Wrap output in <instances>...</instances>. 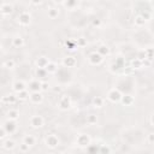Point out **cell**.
<instances>
[{
	"mask_svg": "<svg viewBox=\"0 0 154 154\" xmlns=\"http://www.w3.org/2000/svg\"><path fill=\"white\" fill-rule=\"evenodd\" d=\"M17 22L19 23V26H22V27H28L29 24H30V22H31L30 13L27 12V11L21 12L19 16H18V18H17Z\"/></svg>",
	"mask_w": 154,
	"mask_h": 154,
	"instance_id": "obj_1",
	"label": "cell"
},
{
	"mask_svg": "<svg viewBox=\"0 0 154 154\" xmlns=\"http://www.w3.org/2000/svg\"><path fill=\"white\" fill-rule=\"evenodd\" d=\"M29 123H30V126H31V128L39 129V128L44 126L45 120H44V118H42L41 116H31V117H30V120H29Z\"/></svg>",
	"mask_w": 154,
	"mask_h": 154,
	"instance_id": "obj_2",
	"label": "cell"
},
{
	"mask_svg": "<svg viewBox=\"0 0 154 154\" xmlns=\"http://www.w3.org/2000/svg\"><path fill=\"white\" fill-rule=\"evenodd\" d=\"M122 93L118 90V89H116V88H113V89H111V90L108 92V94H107V98H108V100L110 101H112V102H118V101H120L122 100Z\"/></svg>",
	"mask_w": 154,
	"mask_h": 154,
	"instance_id": "obj_3",
	"label": "cell"
},
{
	"mask_svg": "<svg viewBox=\"0 0 154 154\" xmlns=\"http://www.w3.org/2000/svg\"><path fill=\"white\" fill-rule=\"evenodd\" d=\"M58 106H59V108L63 110V111H66L68 108H70V106H71L70 96L63 95L61 98H60V100H59V102H58Z\"/></svg>",
	"mask_w": 154,
	"mask_h": 154,
	"instance_id": "obj_4",
	"label": "cell"
},
{
	"mask_svg": "<svg viewBox=\"0 0 154 154\" xmlns=\"http://www.w3.org/2000/svg\"><path fill=\"white\" fill-rule=\"evenodd\" d=\"M46 144L48 146V147H51V148L57 147V146L59 144V139H58V136H55V135H53V134L48 135V136L46 137Z\"/></svg>",
	"mask_w": 154,
	"mask_h": 154,
	"instance_id": "obj_5",
	"label": "cell"
},
{
	"mask_svg": "<svg viewBox=\"0 0 154 154\" xmlns=\"http://www.w3.org/2000/svg\"><path fill=\"white\" fill-rule=\"evenodd\" d=\"M102 55L98 52H94V53H92L90 55H89V58H88V60H89V63L92 64V65H99V64L102 61Z\"/></svg>",
	"mask_w": 154,
	"mask_h": 154,
	"instance_id": "obj_6",
	"label": "cell"
},
{
	"mask_svg": "<svg viewBox=\"0 0 154 154\" xmlns=\"http://www.w3.org/2000/svg\"><path fill=\"white\" fill-rule=\"evenodd\" d=\"M29 99H30V101L33 102L34 105H39V104H41L42 102V100H44V95L40 93V92H33L30 94V96H29Z\"/></svg>",
	"mask_w": 154,
	"mask_h": 154,
	"instance_id": "obj_7",
	"label": "cell"
},
{
	"mask_svg": "<svg viewBox=\"0 0 154 154\" xmlns=\"http://www.w3.org/2000/svg\"><path fill=\"white\" fill-rule=\"evenodd\" d=\"M3 126L6 129V131L9 133V135L13 134L16 131V129H17V125H16V120H11V119H7V122H6V123H4Z\"/></svg>",
	"mask_w": 154,
	"mask_h": 154,
	"instance_id": "obj_8",
	"label": "cell"
},
{
	"mask_svg": "<svg viewBox=\"0 0 154 154\" xmlns=\"http://www.w3.org/2000/svg\"><path fill=\"white\" fill-rule=\"evenodd\" d=\"M0 12H1L3 17H7L10 16L12 12H13V6L11 4H7V3H4L1 5V9H0Z\"/></svg>",
	"mask_w": 154,
	"mask_h": 154,
	"instance_id": "obj_9",
	"label": "cell"
},
{
	"mask_svg": "<svg viewBox=\"0 0 154 154\" xmlns=\"http://www.w3.org/2000/svg\"><path fill=\"white\" fill-rule=\"evenodd\" d=\"M77 144L81 146V147H86V146H89V144H90V139H89V136L86 135V134H81L77 137Z\"/></svg>",
	"mask_w": 154,
	"mask_h": 154,
	"instance_id": "obj_10",
	"label": "cell"
},
{
	"mask_svg": "<svg viewBox=\"0 0 154 154\" xmlns=\"http://www.w3.org/2000/svg\"><path fill=\"white\" fill-rule=\"evenodd\" d=\"M18 100V98L16 95H13V94H10V95H6V96H3V99H1V102L5 105V104H7V105H13V104H16V101Z\"/></svg>",
	"mask_w": 154,
	"mask_h": 154,
	"instance_id": "obj_11",
	"label": "cell"
},
{
	"mask_svg": "<svg viewBox=\"0 0 154 154\" xmlns=\"http://www.w3.org/2000/svg\"><path fill=\"white\" fill-rule=\"evenodd\" d=\"M12 89H13V92L18 93V92L24 90V89H27V87H26V83H24L23 81H15L13 84H12Z\"/></svg>",
	"mask_w": 154,
	"mask_h": 154,
	"instance_id": "obj_12",
	"label": "cell"
},
{
	"mask_svg": "<svg viewBox=\"0 0 154 154\" xmlns=\"http://www.w3.org/2000/svg\"><path fill=\"white\" fill-rule=\"evenodd\" d=\"M41 83H42V82H40L39 79L31 81L30 84H29L30 92H31V93H33V92H40V90H41Z\"/></svg>",
	"mask_w": 154,
	"mask_h": 154,
	"instance_id": "obj_13",
	"label": "cell"
},
{
	"mask_svg": "<svg viewBox=\"0 0 154 154\" xmlns=\"http://www.w3.org/2000/svg\"><path fill=\"white\" fill-rule=\"evenodd\" d=\"M63 65L66 66V68H72L76 65V59L74 57H65V58L63 59Z\"/></svg>",
	"mask_w": 154,
	"mask_h": 154,
	"instance_id": "obj_14",
	"label": "cell"
},
{
	"mask_svg": "<svg viewBox=\"0 0 154 154\" xmlns=\"http://www.w3.org/2000/svg\"><path fill=\"white\" fill-rule=\"evenodd\" d=\"M48 63H50V60H48L47 57H39V58L36 59V66L37 68H46L48 65Z\"/></svg>",
	"mask_w": 154,
	"mask_h": 154,
	"instance_id": "obj_15",
	"label": "cell"
},
{
	"mask_svg": "<svg viewBox=\"0 0 154 154\" xmlns=\"http://www.w3.org/2000/svg\"><path fill=\"white\" fill-rule=\"evenodd\" d=\"M12 46L16 47V48L23 47V46H24V39H23L22 36H19V35L15 36V37L12 39Z\"/></svg>",
	"mask_w": 154,
	"mask_h": 154,
	"instance_id": "obj_16",
	"label": "cell"
},
{
	"mask_svg": "<svg viewBox=\"0 0 154 154\" xmlns=\"http://www.w3.org/2000/svg\"><path fill=\"white\" fill-rule=\"evenodd\" d=\"M120 101H122V104H123L124 106H131L135 100H134V98L131 95H123Z\"/></svg>",
	"mask_w": 154,
	"mask_h": 154,
	"instance_id": "obj_17",
	"label": "cell"
},
{
	"mask_svg": "<svg viewBox=\"0 0 154 154\" xmlns=\"http://www.w3.org/2000/svg\"><path fill=\"white\" fill-rule=\"evenodd\" d=\"M19 118V112L17 110H10L9 112H7V119H11V120H17Z\"/></svg>",
	"mask_w": 154,
	"mask_h": 154,
	"instance_id": "obj_18",
	"label": "cell"
},
{
	"mask_svg": "<svg viewBox=\"0 0 154 154\" xmlns=\"http://www.w3.org/2000/svg\"><path fill=\"white\" fill-rule=\"evenodd\" d=\"M45 69L47 70V72H48V74H54V72H57V71H58V65H57L55 63H52V61H50V63H48V65H47Z\"/></svg>",
	"mask_w": 154,
	"mask_h": 154,
	"instance_id": "obj_19",
	"label": "cell"
},
{
	"mask_svg": "<svg viewBox=\"0 0 154 154\" xmlns=\"http://www.w3.org/2000/svg\"><path fill=\"white\" fill-rule=\"evenodd\" d=\"M58 16H59V10L57 9V7H51V9H48V17L51 19H55Z\"/></svg>",
	"mask_w": 154,
	"mask_h": 154,
	"instance_id": "obj_20",
	"label": "cell"
},
{
	"mask_svg": "<svg viewBox=\"0 0 154 154\" xmlns=\"http://www.w3.org/2000/svg\"><path fill=\"white\" fill-rule=\"evenodd\" d=\"M23 142L27 143V144H29L30 147H31V146L35 144V137H34L33 135H26V136L23 137Z\"/></svg>",
	"mask_w": 154,
	"mask_h": 154,
	"instance_id": "obj_21",
	"label": "cell"
},
{
	"mask_svg": "<svg viewBox=\"0 0 154 154\" xmlns=\"http://www.w3.org/2000/svg\"><path fill=\"white\" fill-rule=\"evenodd\" d=\"M93 106L98 107V108L104 106V99L101 98V96H95V98L93 99Z\"/></svg>",
	"mask_w": 154,
	"mask_h": 154,
	"instance_id": "obj_22",
	"label": "cell"
},
{
	"mask_svg": "<svg viewBox=\"0 0 154 154\" xmlns=\"http://www.w3.org/2000/svg\"><path fill=\"white\" fill-rule=\"evenodd\" d=\"M15 66H16V63L13 59H7L3 63V68H5V69L10 70V69H15Z\"/></svg>",
	"mask_w": 154,
	"mask_h": 154,
	"instance_id": "obj_23",
	"label": "cell"
},
{
	"mask_svg": "<svg viewBox=\"0 0 154 154\" xmlns=\"http://www.w3.org/2000/svg\"><path fill=\"white\" fill-rule=\"evenodd\" d=\"M146 23V19L142 17V15H139L135 17V26L136 27H143Z\"/></svg>",
	"mask_w": 154,
	"mask_h": 154,
	"instance_id": "obj_24",
	"label": "cell"
},
{
	"mask_svg": "<svg viewBox=\"0 0 154 154\" xmlns=\"http://www.w3.org/2000/svg\"><path fill=\"white\" fill-rule=\"evenodd\" d=\"M29 96H30V94L28 93L27 89H24V90L17 93V98H18V100H27V99L29 98Z\"/></svg>",
	"mask_w": 154,
	"mask_h": 154,
	"instance_id": "obj_25",
	"label": "cell"
},
{
	"mask_svg": "<svg viewBox=\"0 0 154 154\" xmlns=\"http://www.w3.org/2000/svg\"><path fill=\"white\" fill-rule=\"evenodd\" d=\"M98 123V117H96L95 115H89L87 117V124L88 125H94Z\"/></svg>",
	"mask_w": 154,
	"mask_h": 154,
	"instance_id": "obj_26",
	"label": "cell"
},
{
	"mask_svg": "<svg viewBox=\"0 0 154 154\" xmlns=\"http://www.w3.org/2000/svg\"><path fill=\"white\" fill-rule=\"evenodd\" d=\"M131 68H134V69H141V68H143V63H142V60L139 59V58L134 59V60L131 61Z\"/></svg>",
	"mask_w": 154,
	"mask_h": 154,
	"instance_id": "obj_27",
	"label": "cell"
},
{
	"mask_svg": "<svg viewBox=\"0 0 154 154\" xmlns=\"http://www.w3.org/2000/svg\"><path fill=\"white\" fill-rule=\"evenodd\" d=\"M3 148L6 149V151H10V149H13L15 148V142L12 140H6L3 144Z\"/></svg>",
	"mask_w": 154,
	"mask_h": 154,
	"instance_id": "obj_28",
	"label": "cell"
},
{
	"mask_svg": "<svg viewBox=\"0 0 154 154\" xmlns=\"http://www.w3.org/2000/svg\"><path fill=\"white\" fill-rule=\"evenodd\" d=\"M98 52H99L102 57L108 55V54H110V48H108L107 46H100V47L98 48Z\"/></svg>",
	"mask_w": 154,
	"mask_h": 154,
	"instance_id": "obj_29",
	"label": "cell"
},
{
	"mask_svg": "<svg viewBox=\"0 0 154 154\" xmlns=\"http://www.w3.org/2000/svg\"><path fill=\"white\" fill-rule=\"evenodd\" d=\"M66 47L69 48V50L74 51L75 48H77V41H75V40H66Z\"/></svg>",
	"mask_w": 154,
	"mask_h": 154,
	"instance_id": "obj_30",
	"label": "cell"
},
{
	"mask_svg": "<svg viewBox=\"0 0 154 154\" xmlns=\"http://www.w3.org/2000/svg\"><path fill=\"white\" fill-rule=\"evenodd\" d=\"M77 3L78 0H65V6L68 7V9H75V7L77 6Z\"/></svg>",
	"mask_w": 154,
	"mask_h": 154,
	"instance_id": "obj_31",
	"label": "cell"
},
{
	"mask_svg": "<svg viewBox=\"0 0 154 154\" xmlns=\"http://www.w3.org/2000/svg\"><path fill=\"white\" fill-rule=\"evenodd\" d=\"M48 75V72L45 68H37L36 69V76L37 77H46Z\"/></svg>",
	"mask_w": 154,
	"mask_h": 154,
	"instance_id": "obj_32",
	"label": "cell"
},
{
	"mask_svg": "<svg viewBox=\"0 0 154 154\" xmlns=\"http://www.w3.org/2000/svg\"><path fill=\"white\" fill-rule=\"evenodd\" d=\"M144 53H146V58H148V59H153V57H154V48L153 47H149V48H146L144 50Z\"/></svg>",
	"mask_w": 154,
	"mask_h": 154,
	"instance_id": "obj_33",
	"label": "cell"
},
{
	"mask_svg": "<svg viewBox=\"0 0 154 154\" xmlns=\"http://www.w3.org/2000/svg\"><path fill=\"white\" fill-rule=\"evenodd\" d=\"M29 148H30V146L29 144H27V143H22V144H19V152H22V153H26V152H29Z\"/></svg>",
	"mask_w": 154,
	"mask_h": 154,
	"instance_id": "obj_34",
	"label": "cell"
},
{
	"mask_svg": "<svg viewBox=\"0 0 154 154\" xmlns=\"http://www.w3.org/2000/svg\"><path fill=\"white\" fill-rule=\"evenodd\" d=\"M77 46H78V47H84V46H87L86 39H84V37H79V39L77 40Z\"/></svg>",
	"mask_w": 154,
	"mask_h": 154,
	"instance_id": "obj_35",
	"label": "cell"
},
{
	"mask_svg": "<svg viewBox=\"0 0 154 154\" xmlns=\"http://www.w3.org/2000/svg\"><path fill=\"white\" fill-rule=\"evenodd\" d=\"M7 134H9V133L6 131V129H5L4 126H1V129H0V139H1V140H3V139H5Z\"/></svg>",
	"mask_w": 154,
	"mask_h": 154,
	"instance_id": "obj_36",
	"label": "cell"
},
{
	"mask_svg": "<svg viewBox=\"0 0 154 154\" xmlns=\"http://www.w3.org/2000/svg\"><path fill=\"white\" fill-rule=\"evenodd\" d=\"M48 88H50V84H48L47 82H42L41 83V90L46 92V90H48Z\"/></svg>",
	"mask_w": 154,
	"mask_h": 154,
	"instance_id": "obj_37",
	"label": "cell"
},
{
	"mask_svg": "<svg viewBox=\"0 0 154 154\" xmlns=\"http://www.w3.org/2000/svg\"><path fill=\"white\" fill-rule=\"evenodd\" d=\"M42 1H44V0H30V3L33 4V5H35V6L41 5V4H42Z\"/></svg>",
	"mask_w": 154,
	"mask_h": 154,
	"instance_id": "obj_38",
	"label": "cell"
},
{
	"mask_svg": "<svg viewBox=\"0 0 154 154\" xmlns=\"http://www.w3.org/2000/svg\"><path fill=\"white\" fill-rule=\"evenodd\" d=\"M137 58L141 59V60L146 59V53H144V52H140V53H139V55H137Z\"/></svg>",
	"mask_w": 154,
	"mask_h": 154,
	"instance_id": "obj_39",
	"label": "cell"
},
{
	"mask_svg": "<svg viewBox=\"0 0 154 154\" xmlns=\"http://www.w3.org/2000/svg\"><path fill=\"white\" fill-rule=\"evenodd\" d=\"M148 142L149 143H154V133L148 135Z\"/></svg>",
	"mask_w": 154,
	"mask_h": 154,
	"instance_id": "obj_40",
	"label": "cell"
},
{
	"mask_svg": "<svg viewBox=\"0 0 154 154\" xmlns=\"http://www.w3.org/2000/svg\"><path fill=\"white\" fill-rule=\"evenodd\" d=\"M142 17H143L146 21H148V19L151 18V15H149L148 12H143V13H142Z\"/></svg>",
	"mask_w": 154,
	"mask_h": 154,
	"instance_id": "obj_41",
	"label": "cell"
},
{
	"mask_svg": "<svg viewBox=\"0 0 154 154\" xmlns=\"http://www.w3.org/2000/svg\"><path fill=\"white\" fill-rule=\"evenodd\" d=\"M93 26H95V27H99V26H100V21H99V19H95V21H93Z\"/></svg>",
	"mask_w": 154,
	"mask_h": 154,
	"instance_id": "obj_42",
	"label": "cell"
},
{
	"mask_svg": "<svg viewBox=\"0 0 154 154\" xmlns=\"http://www.w3.org/2000/svg\"><path fill=\"white\" fill-rule=\"evenodd\" d=\"M54 92H60V87L58 86V88H54Z\"/></svg>",
	"mask_w": 154,
	"mask_h": 154,
	"instance_id": "obj_43",
	"label": "cell"
},
{
	"mask_svg": "<svg viewBox=\"0 0 154 154\" xmlns=\"http://www.w3.org/2000/svg\"><path fill=\"white\" fill-rule=\"evenodd\" d=\"M65 0H55V3H64Z\"/></svg>",
	"mask_w": 154,
	"mask_h": 154,
	"instance_id": "obj_44",
	"label": "cell"
},
{
	"mask_svg": "<svg viewBox=\"0 0 154 154\" xmlns=\"http://www.w3.org/2000/svg\"><path fill=\"white\" fill-rule=\"evenodd\" d=\"M152 123H153V124H154V115H153V116H152Z\"/></svg>",
	"mask_w": 154,
	"mask_h": 154,
	"instance_id": "obj_45",
	"label": "cell"
},
{
	"mask_svg": "<svg viewBox=\"0 0 154 154\" xmlns=\"http://www.w3.org/2000/svg\"><path fill=\"white\" fill-rule=\"evenodd\" d=\"M153 6H154V0H153Z\"/></svg>",
	"mask_w": 154,
	"mask_h": 154,
	"instance_id": "obj_46",
	"label": "cell"
},
{
	"mask_svg": "<svg viewBox=\"0 0 154 154\" xmlns=\"http://www.w3.org/2000/svg\"><path fill=\"white\" fill-rule=\"evenodd\" d=\"M153 59H154V57H153Z\"/></svg>",
	"mask_w": 154,
	"mask_h": 154,
	"instance_id": "obj_47",
	"label": "cell"
}]
</instances>
